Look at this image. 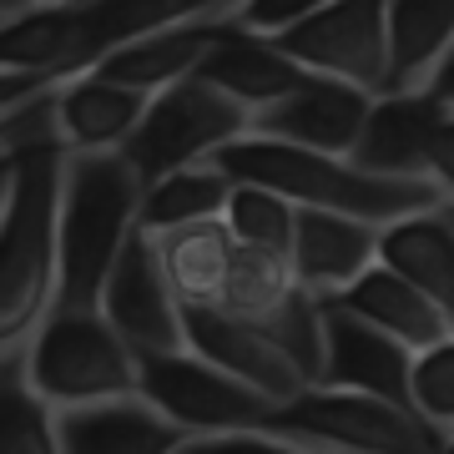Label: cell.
Segmentation results:
<instances>
[{
    "label": "cell",
    "instance_id": "1",
    "mask_svg": "<svg viewBox=\"0 0 454 454\" xmlns=\"http://www.w3.org/2000/svg\"><path fill=\"white\" fill-rule=\"evenodd\" d=\"M66 146L56 137L20 146L0 207V354L35 339L56 309L61 258H56V212H61Z\"/></svg>",
    "mask_w": 454,
    "mask_h": 454
},
{
    "label": "cell",
    "instance_id": "2",
    "mask_svg": "<svg viewBox=\"0 0 454 454\" xmlns=\"http://www.w3.org/2000/svg\"><path fill=\"white\" fill-rule=\"evenodd\" d=\"M212 162L223 167L232 182L247 187H268V192L288 197L293 207L313 212H343L358 223L389 227L399 217L444 207V192L434 182H404V177H373L348 157H324V152H303V146L273 142V137H238L223 146Z\"/></svg>",
    "mask_w": 454,
    "mask_h": 454
},
{
    "label": "cell",
    "instance_id": "3",
    "mask_svg": "<svg viewBox=\"0 0 454 454\" xmlns=\"http://www.w3.org/2000/svg\"><path fill=\"white\" fill-rule=\"evenodd\" d=\"M142 177L121 152H66L56 212V309H101L106 278L142 217Z\"/></svg>",
    "mask_w": 454,
    "mask_h": 454
},
{
    "label": "cell",
    "instance_id": "4",
    "mask_svg": "<svg viewBox=\"0 0 454 454\" xmlns=\"http://www.w3.org/2000/svg\"><path fill=\"white\" fill-rule=\"evenodd\" d=\"M26 369L51 409L131 399L142 389L137 354L121 343L101 309H51L35 339L26 343Z\"/></svg>",
    "mask_w": 454,
    "mask_h": 454
},
{
    "label": "cell",
    "instance_id": "5",
    "mask_svg": "<svg viewBox=\"0 0 454 454\" xmlns=\"http://www.w3.org/2000/svg\"><path fill=\"white\" fill-rule=\"evenodd\" d=\"M262 429L288 434L324 454H444V439H450L404 404L369 399V394L318 389V384L303 389L298 399H288V404H278Z\"/></svg>",
    "mask_w": 454,
    "mask_h": 454
},
{
    "label": "cell",
    "instance_id": "6",
    "mask_svg": "<svg viewBox=\"0 0 454 454\" xmlns=\"http://www.w3.org/2000/svg\"><path fill=\"white\" fill-rule=\"evenodd\" d=\"M247 131H253V116L238 101H227L202 76H187V82L167 86V91L146 101V112L131 131V142L121 146V157L142 177V187H152V182L172 177L182 167L212 162L223 146H232Z\"/></svg>",
    "mask_w": 454,
    "mask_h": 454
},
{
    "label": "cell",
    "instance_id": "7",
    "mask_svg": "<svg viewBox=\"0 0 454 454\" xmlns=\"http://www.w3.org/2000/svg\"><path fill=\"white\" fill-rule=\"evenodd\" d=\"M268 41L309 76H333L369 97H389V0H333Z\"/></svg>",
    "mask_w": 454,
    "mask_h": 454
},
{
    "label": "cell",
    "instance_id": "8",
    "mask_svg": "<svg viewBox=\"0 0 454 454\" xmlns=\"http://www.w3.org/2000/svg\"><path fill=\"white\" fill-rule=\"evenodd\" d=\"M142 369V399L162 419H172L182 434H232V429H262L273 404L253 394L247 384L227 379L223 369L202 364L197 354H157V358H137Z\"/></svg>",
    "mask_w": 454,
    "mask_h": 454
},
{
    "label": "cell",
    "instance_id": "9",
    "mask_svg": "<svg viewBox=\"0 0 454 454\" xmlns=\"http://www.w3.org/2000/svg\"><path fill=\"white\" fill-rule=\"evenodd\" d=\"M101 313L106 324L121 333L137 358H157V354H182L187 333H182V303L172 283H167L162 262H157V243L152 232H131L121 258H116L106 293H101Z\"/></svg>",
    "mask_w": 454,
    "mask_h": 454
},
{
    "label": "cell",
    "instance_id": "10",
    "mask_svg": "<svg viewBox=\"0 0 454 454\" xmlns=\"http://www.w3.org/2000/svg\"><path fill=\"white\" fill-rule=\"evenodd\" d=\"M182 333H187V354L247 384L273 409L309 389V379L293 369V358L247 318H232L223 309H182Z\"/></svg>",
    "mask_w": 454,
    "mask_h": 454
},
{
    "label": "cell",
    "instance_id": "11",
    "mask_svg": "<svg viewBox=\"0 0 454 454\" xmlns=\"http://www.w3.org/2000/svg\"><path fill=\"white\" fill-rule=\"evenodd\" d=\"M409 369H414V354L404 343H394L373 324L343 313L339 303H324V373H318V389L369 394V399L414 409Z\"/></svg>",
    "mask_w": 454,
    "mask_h": 454
},
{
    "label": "cell",
    "instance_id": "12",
    "mask_svg": "<svg viewBox=\"0 0 454 454\" xmlns=\"http://www.w3.org/2000/svg\"><path fill=\"white\" fill-rule=\"evenodd\" d=\"M369 106H373L369 91L333 82V76H309L293 97L253 116V137H273V142L324 152V157H354Z\"/></svg>",
    "mask_w": 454,
    "mask_h": 454
},
{
    "label": "cell",
    "instance_id": "13",
    "mask_svg": "<svg viewBox=\"0 0 454 454\" xmlns=\"http://www.w3.org/2000/svg\"><path fill=\"white\" fill-rule=\"evenodd\" d=\"M429 91H389V97H373L358 146L348 162L373 172V177H404V182H429V152H434L439 121H444Z\"/></svg>",
    "mask_w": 454,
    "mask_h": 454
},
{
    "label": "cell",
    "instance_id": "14",
    "mask_svg": "<svg viewBox=\"0 0 454 454\" xmlns=\"http://www.w3.org/2000/svg\"><path fill=\"white\" fill-rule=\"evenodd\" d=\"M373 262H379V227L373 223H358V217H343V212L298 207L288 268H293V278H298L303 293H313L318 303H328L348 283H358Z\"/></svg>",
    "mask_w": 454,
    "mask_h": 454
},
{
    "label": "cell",
    "instance_id": "15",
    "mask_svg": "<svg viewBox=\"0 0 454 454\" xmlns=\"http://www.w3.org/2000/svg\"><path fill=\"white\" fill-rule=\"evenodd\" d=\"M243 0H97L76 11V76H86L101 56H112L127 41L202 20H232Z\"/></svg>",
    "mask_w": 454,
    "mask_h": 454
},
{
    "label": "cell",
    "instance_id": "16",
    "mask_svg": "<svg viewBox=\"0 0 454 454\" xmlns=\"http://www.w3.org/2000/svg\"><path fill=\"white\" fill-rule=\"evenodd\" d=\"M197 76L207 86H217L227 101H238L247 116L278 106L283 97H293L309 82V71L283 56V51L258 31H243L238 20H227V31L217 35V46L207 51V61L197 66Z\"/></svg>",
    "mask_w": 454,
    "mask_h": 454
},
{
    "label": "cell",
    "instance_id": "17",
    "mask_svg": "<svg viewBox=\"0 0 454 454\" xmlns=\"http://www.w3.org/2000/svg\"><path fill=\"white\" fill-rule=\"evenodd\" d=\"M56 439L61 454H177L187 444V434L162 419L142 394L56 409Z\"/></svg>",
    "mask_w": 454,
    "mask_h": 454
},
{
    "label": "cell",
    "instance_id": "18",
    "mask_svg": "<svg viewBox=\"0 0 454 454\" xmlns=\"http://www.w3.org/2000/svg\"><path fill=\"white\" fill-rule=\"evenodd\" d=\"M142 91L116 82H101V76H71V82L56 86L51 97V127H56V142L66 152H121L131 142V131L146 112Z\"/></svg>",
    "mask_w": 454,
    "mask_h": 454
},
{
    "label": "cell",
    "instance_id": "19",
    "mask_svg": "<svg viewBox=\"0 0 454 454\" xmlns=\"http://www.w3.org/2000/svg\"><path fill=\"white\" fill-rule=\"evenodd\" d=\"M328 303H339L343 313L373 324L379 333H389L394 343H404L409 354H424V348H434V343H444L454 333L450 313L439 309L434 298H424L414 283L389 273L384 262H373L358 283H348V288H343L339 298H328Z\"/></svg>",
    "mask_w": 454,
    "mask_h": 454
},
{
    "label": "cell",
    "instance_id": "20",
    "mask_svg": "<svg viewBox=\"0 0 454 454\" xmlns=\"http://www.w3.org/2000/svg\"><path fill=\"white\" fill-rule=\"evenodd\" d=\"M227 31V20H202V26H177V31H157L142 41L116 46L112 56H101L91 66V76L116 86H131L142 97H157L167 86L197 76V66L207 61V51L217 46V35Z\"/></svg>",
    "mask_w": 454,
    "mask_h": 454
},
{
    "label": "cell",
    "instance_id": "21",
    "mask_svg": "<svg viewBox=\"0 0 454 454\" xmlns=\"http://www.w3.org/2000/svg\"><path fill=\"white\" fill-rule=\"evenodd\" d=\"M379 262L389 273H399L404 283H414L424 298H434L454 318V227L444 217V207L414 212V217L379 227Z\"/></svg>",
    "mask_w": 454,
    "mask_h": 454
},
{
    "label": "cell",
    "instance_id": "22",
    "mask_svg": "<svg viewBox=\"0 0 454 454\" xmlns=\"http://www.w3.org/2000/svg\"><path fill=\"white\" fill-rule=\"evenodd\" d=\"M152 243H157V262H162L182 309H217L223 303L227 273H232V258H238V243H232L223 217L217 223L172 227Z\"/></svg>",
    "mask_w": 454,
    "mask_h": 454
},
{
    "label": "cell",
    "instance_id": "23",
    "mask_svg": "<svg viewBox=\"0 0 454 454\" xmlns=\"http://www.w3.org/2000/svg\"><path fill=\"white\" fill-rule=\"evenodd\" d=\"M454 46V0H389V91H424Z\"/></svg>",
    "mask_w": 454,
    "mask_h": 454
},
{
    "label": "cell",
    "instance_id": "24",
    "mask_svg": "<svg viewBox=\"0 0 454 454\" xmlns=\"http://www.w3.org/2000/svg\"><path fill=\"white\" fill-rule=\"evenodd\" d=\"M0 71L71 82L76 76V11L35 5L26 16L0 20Z\"/></svg>",
    "mask_w": 454,
    "mask_h": 454
},
{
    "label": "cell",
    "instance_id": "25",
    "mask_svg": "<svg viewBox=\"0 0 454 454\" xmlns=\"http://www.w3.org/2000/svg\"><path fill=\"white\" fill-rule=\"evenodd\" d=\"M227 197H232V177H227L217 162L182 167V172L152 182L142 192V217H137V227L152 232V238H162L172 227L217 223L227 212Z\"/></svg>",
    "mask_w": 454,
    "mask_h": 454
},
{
    "label": "cell",
    "instance_id": "26",
    "mask_svg": "<svg viewBox=\"0 0 454 454\" xmlns=\"http://www.w3.org/2000/svg\"><path fill=\"white\" fill-rule=\"evenodd\" d=\"M0 454H61L56 409L31 384L26 348L0 354Z\"/></svg>",
    "mask_w": 454,
    "mask_h": 454
},
{
    "label": "cell",
    "instance_id": "27",
    "mask_svg": "<svg viewBox=\"0 0 454 454\" xmlns=\"http://www.w3.org/2000/svg\"><path fill=\"white\" fill-rule=\"evenodd\" d=\"M293 293H298V278H293L288 258L238 247V258H232V273H227V288H223V303H217V309L232 313V318H247V324H262V318H273V313L288 303Z\"/></svg>",
    "mask_w": 454,
    "mask_h": 454
},
{
    "label": "cell",
    "instance_id": "28",
    "mask_svg": "<svg viewBox=\"0 0 454 454\" xmlns=\"http://www.w3.org/2000/svg\"><path fill=\"white\" fill-rule=\"evenodd\" d=\"M223 223H227V232H232V243H238V247H253V253L288 258L293 227H298V207H293L288 197L268 192V187L232 182V197H227Z\"/></svg>",
    "mask_w": 454,
    "mask_h": 454
},
{
    "label": "cell",
    "instance_id": "29",
    "mask_svg": "<svg viewBox=\"0 0 454 454\" xmlns=\"http://www.w3.org/2000/svg\"><path fill=\"white\" fill-rule=\"evenodd\" d=\"M262 333L293 358V369L309 379V389L318 384V373H324V303L313 298V293H293L288 303L273 313V318H262Z\"/></svg>",
    "mask_w": 454,
    "mask_h": 454
},
{
    "label": "cell",
    "instance_id": "30",
    "mask_svg": "<svg viewBox=\"0 0 454 454\" xmlns=\"http://www.w3.org/2000/svg\"><path fill=\"white\" fill-rule=\"evenodd\" d=\"M409 399H414L419 419H429L439 434H454V333L444 343H434V348L414 354Z\"/></svg>",
    "mask_w": 454,
    "mask_h": 454
},
{
    "label": "cell",
    "instance_id": "31",
    "mask_svg": "<svg viewBox=\"0 0 454 454\" xmlns=\"http://www.w3.org/2000/svg\"><path fill=\"white\" fill-rule=\"evenodd\" d=\"M177 454H324V450H309V444L273 434V429H232V434H192Z\"/></svg>",
    "mask_w": 454,
    "mask_h": 454
},
{
    "label": "cell",
    "instance_id": "32",
    "mask_svg": "<svg viewBox=\"0 0 454 454\" xmlns=\"http://www.w3.org/2000/svg\"><path fill=\"white\" fill-rule=\"evenodd\" d=\"M324 5H333V0H243V11L232 20H238L243 31L278 35V31H288V26H298V20L318 16Z\"/></svg>",
    "mask_w": 454,
    "mask_h": 454
},
{
    "label": "cell",
    "instance_id": "33",
    "mask_svg": "<svg viewBox=\"0 0 454 454\" xmlns=\"http://www.w3.org/2000/svg\"><path fill=\"white\" fill-rule=\"evenodd\" d=\"M51 97H56V91L35 97L31 106H20L16 116H5V121H0V162H11L20 146L41 142V137H56V127H51Z\"/></svg>",
    "mask_w": 454,
    "mask_h": 454
},
{
    "label": "cell",
    "instance_id": "34",
    "mask_svg": "<svg viewBox=\"0 0 454 454\" xmlns=\"http://www.w3.org/2000/svg\"><path fill=\"white\" fill-rule=\"evenodd\" d=\"M61 82H51V76H26V71H0V121L5 116H16L20 106H31L35 97H46L56 91Z\"/></svg>",
    "mask_w": 454,
    "mask_h": 454
},
{
    "label": "cell",
    "instance_id": "35",
    "mask_svg": "<svg viewBox=\"0 0 454 454\" xmlns=\"http://www.w3.org/2000/svg\"><path fill=\"white\" fill-rule=\"evenodd\" d=\"M429 182H434L444 197H454V112L439 121L434 152H429Z\"/></svg>",
    "mask_w": 454,
    "mask_h": 454
},
{
    "label": "cell",
    "instance_id": "36",
    "mask_svg": "<svg viewBox=\"0 0 454 454\" xmlns=\"http://www.w3.org/2000/svg\"><path fill=\"white\" fill-rule=\"evenodd\" d=\"M424 91H429L444 112H454V46H450V56L434 66V76H429V86H424Z\"/></svg>",
    "mask_w": 454,
    "mask_h": 454
},
{
    "label": "cell",
    "instance_id": "37",
    "mask_svg": "<svg viewBox=\"0 0 454 454\" xmlns=\"http://www.w3.org/2000/svg\"><path fill=\"white\" fill-rule=\"evenodd\" d=\"M41 0H0V20H11V16H26V11H35Z\"/></svg>",
    "mask_w": 454,
    "mask_h": 454
},
{
    "label": "cell",
    "instance_id": "38",
    "mask_svg": "<svg viewBox=\"0 0 454 454\" xmlns=\"http://www.w3.org/2000/svg\"><path fill=\"white\" fill-rule=\"evenodd\" d=\"M41 5H66V11H82V5H97V0H41Z\"/></svg>",
    "mask_w": 454,
    "mask_h": 454
},
{
    "label": "cell",
    "instance_id": "39",
    "mask_svg": "<svg viewBox=\"0 0 454 454\" xmlns=\"http://www.w3.org/2000/svg\"><path fill=\"white\" fill-rule=\"evenodd\" d=\"M16 162V157H11ZM11 162H0V207H5V182H11Z\"/></svg>",
    "mask_w": 454,
    "mask_h": 454
},
{
    "label": "cell",
    "instance_id": "40",
    "mask_svg": "<svg viewBox=\"0 0 454 454\" xmlns=\"http://www.w3.org/2000/svg\"><path fill=\"white\" fill-rule=\"evenodd\" d=\"M444 217H450V227H454V197H444Z\"/></svg>",
    "mask_w": 454,
    "mask_h": 454
},
{
    "label": "cell",
    "instance_id": "41",
    "mask_svg": "<svg viewBox=\"0 0 454 454\" xmlns=\"http://www.w3.org/2000/svg\"><path fill=\"white\" fill-rule=\"evenodd\" d=\"M444 454H454V434H450V439H444Z\"/></svg>",
    "mask_w": 454,
    "mask_h": 454
}]
</instances>
